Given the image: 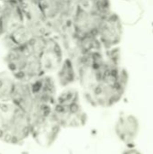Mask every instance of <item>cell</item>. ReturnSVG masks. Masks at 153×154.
<instances>
[{
  "label": "cell",
  "instance_id": "1",
  "mask_svg": "<svg viewBox=\"0 0 153 154\" xmlns=\"http://www.w3.org/2000/svg\"><path fill=\"white\" fill-rule=\"evenodd\" d=\"M86 99L94 106L110 107L122 98L126 77L116 63L103 60L81 81Z\"/></svg>",
  "mask_w": 153,
  "mask_h": 154
},
{
  "label": "cell",
  "instance_id": "2",
  "mask_svg": "<svg viewBox=\"0 0 153 154\" xmlns=\"http://www.w3.org/2000/svg\"><path fill=\"white\" fill-rule=\"evenodd\" d=\"M31 136L29 116L12 102H0V141L21 145Z\"/></svg>",
  "mask_w": 153,
  "mask_h": 154
},
{
  "label": "cell",
  "instance_id": "3",
  "mask_svg": "<svg viewBox=\"0 0 153 154\" xmlns=\"http://www.w3.org/2000/svg\"><path fill=\"white\" fill-rule=\"evenodd\" d=\"M52 113L62 129L80 128L87 122V115L81 105L79 93L75 88H67L57 96Z\"/></svg>",
  "mask_w": 153,
  "mask_h": 154
},
{
  "label": "cell",
  "instance_id": "4",
  "mask_svg": "<svg viewBox=\"0 0 153 154\" xmlns=\"http://www.w3.org/2000/svg\"><path fill=\"white\" fill-rule=\"evenodd\" d=\"M31 136L36 143L44 148L50 147L57 140L61 127L56 120L52 109L43 110L30 117Z\"/></svg>",
  "mask_w": 153,
  "mask_h": 154
},
{
  "label": "cell",
  "instance_id": "5",
  "mask_svg": "<svg viewBox=\"0 0 153 154\" xmlns=\"http://www.w3.org/2000/svg\"><path fill=\"white\" fill-rule=\"evenodd\" d=\"M101 45L106 49H114L123 36V25L119 16L113 13L106 14L99 24L96 34Z\"/></svg>",
  "mask_w": 153,
  "mask_h": 154
},
{
  "label": "cell",
  "instance_id": "6",
  "mask_svg": "<svg viewBox=\"0 0 153 154\" xmlns=\"http://www.w3.org/2000/svg\"><path fill=\"white\" fill-rule=\"evenodd\" d=\"M104 16L92 9H87L78 5L72 18L73 28L77 37L96 35L99 24Z\"/></svg>",
  "mask_w": 153,
  "mask_h": 154
},
{
  "label": "cell",
  "instance_id": "7",
  "mask_svg": "<svg viewBox=\"0 0 153 154\" xmlns=\"http://www.w3.org/2000/svg\"><path fill=\"white\" fill-rule=\"evenodd\" d=\"M29 87L37 104L53 106L58 95L55 80L51 77L44 74L30 81Z\"/></svg>",
  "mask_w": 153,
  "mask_h": 154
},
{
  "label": "cell",
  "instance_id": "8",
  "mask_svg": "<svg viewBox=\"0 0 153 154\" xmlns=\"http://www.w3.org/2000/svg\"><path fill=\"white\" fill-rule=\"evenodd\" d=\"M115 132L121 142L125 144H131L136 140L139 134L140 122L135 116H122L115 123Z\"/></svg>",
  "mask_w": 153,
  "mask_h": 154
},
{
  "label": "cell",
  "instance_id": "9",
  "mask_svg": "<svg viewBox=\"0 0 153 154\" xmlns=\"http://www.w3.org/2000/svg\"><path fill=\"white\" fill-rule=\"evenodd\" d=\"M39 58L45 72L53 70L55 69H59L62 62V51L60 45L55 41L47 39L44 49Z\"/></svg>",
  "mask_w": 153,
  "mask_h": 154
},
{
  "label": "cell",
  "instance_id": "10",
  "mask_svg": "<svg viewBox=\"0 0 153 154\" xmlns=\"http://www.w3.org/2000/svg\"><path fill=\"white\" fill-rule=\"evenodd\" d=\"M36 5L43 19L53 20L66 13L70 7L68 0H37Z\"/></svg>",
  "mask_w": 153,
  "mask_h": 154
},
{
  "label": "cell",
  "instance_id": "11",
  "mask_svg": "<svg viewBox=\"0 0 153 154\" xmlns=\"http://www.w3.org/2000/svg\"><path fill=\"white\" fill-rule=\"evenodd\" d=\"M16 79L8 71L0 73V102H11Z\"/></svg>",
  "mask_w": 153,
  "mask_h": 154
},
{
  "label": "cell",
  "instance_id": "12",
  "mask_svg": "<svg viewBox=\"0 0 153 154\" xmlns=\"http://www.w3.org/2000/svg\"><path fill=\"white\" fill-rule=\"evenodd\" d=\"M35 37L27 25L22 24L8 33V39L13 42V47H23ZM12 47V48H13Z\"/></svg>",
  "mask_w": 153,
  "mask_h": 154
},
{
  "label": "cell",
  "instance_id": "13",
  "mask_svg": "<svg viewBox=\"0 0 153 154\" xmlns=\"http://www.w3.org/2000/svg\"><path fill=\"white\" fill-rule=\"evenodd\" d=\"M76 72L72 61L69 59L64 60L58 69L59 84L61 87H68L76 80Z\"/></svg>",
  "mask_w": 153,
  "mask_h": 154
},
{
  "label": "cell",
  "instance_id": "14",
  "mask_svg": "<svg viewBox=\"0 0 153 154\" xmlns=\"http://www.w3.org/2000/svg\"><path fill=\"white\" fill-rule=\"evenodd\" d=\"M79 49L82 54H92L100 52L102 45L96 35H88L78 38Z\"/></svg>",
  "mask_w": 153,
  "mask_h": 154
},
{
  "label": "cell",
  "instance_id": "15",
  "mask_svg": "<svg viewBox=\"0 0 153 154\" xmlns=\"http://www.w3.org/2000/svg\"><path fill=\"white\" fill-rule=\"evenodd\" d=\"M122 154H142L140 151H138L135 148H128L126 150H124Z\"/></svg>",
  "mask_w": 153,
  "mask_h": 154
}]
</instances>
